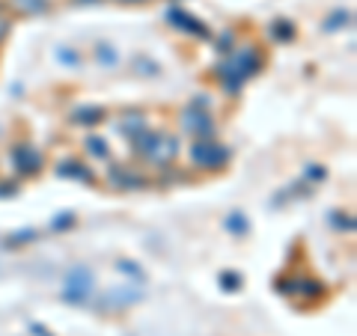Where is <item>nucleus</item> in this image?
Instances as JSON below:
<instances>
[{"instance_id":"nucleus-5","label":"nucleus","mask_w":357,"mask_h":336,"mask_svg":"<svg viewBox=\"0 0 357 336\" xmlns=\"http://www.w3.org/2000/svg\"><path fill=\"white\" fill-rule=\"evenodd\" d=\"M182 128L191 131V134H197V137H203V134L208 137V134H211V122H208L206 114H197L194 107H188L185 116H182Z\"/></svg>"},{"instance_id":"nucleus-4","label":"nucleus","mask_w":357,"mask_h":336,"mask_svg":"<svg viewBox=\"0 0 357 336\" xmlns=\"http://www.w3.org/2000/svg\"><path fill=\"white\" fill-rule=\"evenodd\" d=\"M13 161H15V167H18L21 173H36L39 164H42L39 152L33 149V146H27V143H21V146L13 149Z\"/></svg>"},{"instance_id":"nucleus-19","label":"nucleus","mask_w":357,"mask_h":336,"mask_svg":"<svg viewBox=\"0 0 357 336\" xmlns=\"http://www.w3.org/2000/svg\"><path fill=\"white\" fill-rule=\"evenodd\" d=\"M310 178H325V170H307Z\"/></svg>"},{"instance_id":"nucleus-3","label":"nucleus","mask_w":357,"mask_h":336,"mask_svg":"<svg viewBox=\"0 0 357 336\" xmlns=\"http://www.w3.org/2000/svg\"><path fill=\"white\" fill-rule=\"evenodd\" d=\"M191 158H194L197 167H208V170H218V167L227 164L229 149L220 146V143H211V140H199L197 146L191 149Z\"/></svg>"},{"instance_id":"nucleus-8","label":"nucleus","mask_w":357,"mask_h":336,"mask_svg":"<svg viewBox=\"0 0 357 336\" xmlns=\"http://www.w3.org/2000/svg\"><path fill=\"white\" fill-rule=\"evenodd\" d=\"M9 6L21 15H42L48 13V0H9Z\"/></svg>"},{"instance_id":"nucleus-16","label":"nucleus","mask_w":357,"mask_h":336,"mask_svg":"<svg viewBox=\"0 0 357 336\" xmlns=\"http://www.w3.org/2000/svg\"><path fill=\"white\" fill-rule=\"evenodd\" d=\"M274 36H280V39H289L292 36V27H289V21H277V24L271 27Z\"/></svg>"},{"instance_id":"nucleus-7","label":"nucleus","mask_w":357,"mask_h":336,"mask_svg":"<svg viewBox=\"0 0 357 336\" xmlns=\"http://www.w3.org/2000/svg\"><path fill=\"white\" fill-rule=\"evenodd\" d=\"M178 152V143L173 140V137H161L158 140V146L152 149V155H149V161H158V164H167L173 158V155Z\"/></svg>"},{"instance_id":"nucleus-21","label":"nucleus","mask_w":357,"mask_h":336,"mask_svg":"<svg viewBox=\"0 0 357 336\" xmlns=\"http://www.w3.org/2000/svg\"><path fill=\"white\" fill-rule=\"evenodd\" d=\"M128 3H131V0H128ZM134 3H140V0H134Z\"/></svg>"},{"instance_id":"nucleus-2","label":"nucleus","mask_w":357,"mask_h":336,"mask_svg":"<svg viewBox=\"0 0 357 336\" xmlns=\"http://www.w3.org/2000/svg\"><path fill=\"white\" fill-rule=\"evenodd\" d=\"M93 286H96V280H93V271L84 265H75L69 277H66V286H63V298L66 300H72V304H84V300L93 295Z\"/></svg>"},{"instance_id":"nucleus-20","label":"nucleus","mask_w":357,"mask_h":336,"mask_svg":"<svg viewBox=\"0 0 357 336\" xmlns=\"http://www.w3.org/2000/svg\"><path fill=\"white\" fill-rule=\"evenodd\" d=\"M77 3H96V0H77Z\"/></svg>"},{"instance_id":"nucleus-13","label":"nucleus","mask_w":357,"mask_h":336,"mask_svg":"<svg viewBox=\"0 0 357 336\" xmlns=\"http://www.w3.org/2000/svg\"><path fill=\"white\" fill-rule=\"evenodd\" d=\"M116 51H114V45H98V63L102 66H116Z\"/></svg>"},{"instance_id":"nucleus-9","label":"nucleus","mask_w":357,"mask_h":336,"mask_svg":"<svg viewBox=\"0 0 357 336\" xmlns=\"http://www.w3.org/2000/svg\"><path fill=\"white\" fill-rule=\"evenodd\" d=\"M57 173L60 176H69V178H77V182H93V173L89 170H81V164H63V167H57Z\"/></svg>"},{"instance_id":"nucleus-12","label":"nucleus","mask_w":357,"mask_h":336,"mask_svg":"<svg viewBox=\"0 0 357 336\" xmlns=\"http://www.w3.org/2000/svg\"><path fill=\"white\" fill-rule=\"evenodd\" d=\"M227 229H229V232H236V235L248 232V220L241 217V211H232V215L227 217Z\"/></svg>"},{"instance_id":"nucleus-18","label":"nucleus","mask_w":357,"mask_h":336,"mask_svg":"<svg viewBox=\"0 0 357 336\" xmlns=\"http://www.w3.org/2000/svg\"><path fill=\"white\" fill-rule=\"evenodd\" d=\"M57 57H60L63 63H75V60H77V57H75V54H69V51H60V54H57Z\"/></svg>"},{"instance_id":"nucleus-6","label":"nucleus","mask_w":357,"mask_h":336,"mask_svg":"<svg viewBox=\"0 0 357 336\" xmlns=\"http://www.w3.org/2000/svg\"><path fill=\"white\" fill-rule=\"evenodd\" d=\"M170 21H176V27H182L185 33H194V36H208V30L203 21L191 18L188 13H182V9H170Z\"/></svg>"},{"instance_id":"nucleus-1","label":"nucleus","mask_w":357,"mask_h":336,"mask_svg":"<svg viewBox=\"0 0 357 336\" xmlns=\"http://www.w3.org/2000/svg\"><path fill=\"white\" fill-rule=\"evenodd\" d=\"M259 69H262V54L250 45V48H241V51L232 54V57H229L227 63H223L218 72H220L223 86H227L229 93H238L241 84L248 81V77H253Z\"/></svg>"},{"instance_id":"nucleus-14","label":"nucleus","mask_w":357,"mask_h":336,"mask_svg":"<svg viewBox=\"0 0 357 336\" xmlns=\"http://www.w3.org/2000/svg\"><path fill=\"white\" fill-rule=\"evenodd\" d=\"M298 292H304L307 298H319L321 295V286L316 280H304V283H298Z\"/></svg>"},{"instance_id":"nucleus-10","label":"nucleus","mask_w":357,"mask_h":336,"mask_svg":"<svg viewBox=\"0 0 357 336\" xmlns=\"http://www.w3.org/2000/svg\"><path fill=\"white\" fill-rule=\"evenodd\" d=\"M140 298H143V292H131V286H126V289H116V292L107 298V304L126 307V304H134V300H140Z\"/></svg>"},{"instance_id":"nucleus-17","label":"nucleus","mask_w":357,"mask_h":336,"mask_svg":"<svg viewBox=\"0 0 357 336\" xmlns=\"http://www.w3.org/2000/svg\"><path fill=\"white\" fill-rule=\"evenodd\" d=\"M6 33H9V21H6L3 15H0V42L6 39Z\"/></svg>"},{"instance_id":"nucleus-11","label":"nucleus","mask_w":357,"mask_h":336,"mask_svg":"<svg viewBox=\"0 0 357 336\" xmlns=\"http://www.w3.org/2000/svg\"><path fill=\"white\" fill-rule=\"evenodd\" d=\"M105 119V110L102 107H81L75 114V122H86V125H93V122H102Z\"/></svg>"},{"instance_id":"nucleus-15","label":"nucleus","mask_w":357,"mask_h":336,"mask_svg":"<svg viewBox=\"0 0 357 336\" xmlns=\"http://www.w3.org/2000/svg\"><path fill=\"white\" fill-rule=\"evenodd\" d=\"M86 149L93 152V155H98V158H107V149L102 146V140H98V137H89L86 140Z\"/></svg>"}]
</instances>
